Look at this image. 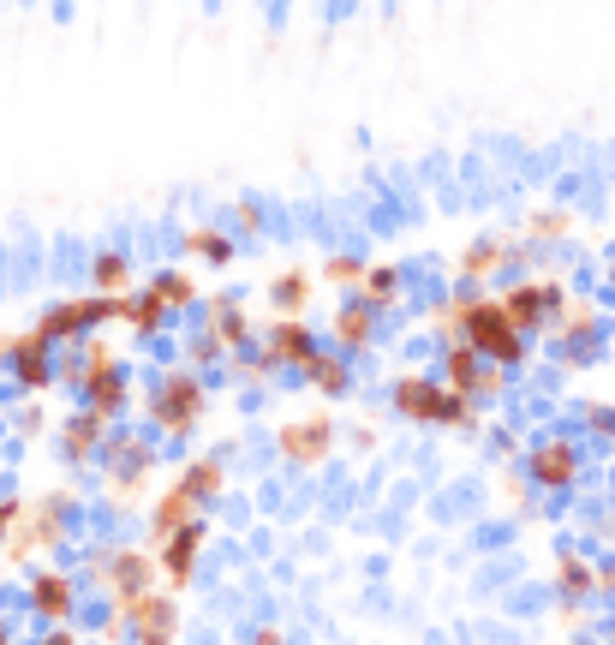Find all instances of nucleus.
Segmentation results:
<instances>
[{"mask_svg":"<svg viewBox=\"0 0 615 645\" xmlns=\"http://www.w3.org/2000/svg\"><path fill=\"white\" fill-rule=\"evenodd\" d=\"M443 322L448 329H460V347H473V353L490 359V364H520L526 359V335L502 317V305L496 299H473V293H460V299L443 311Z\"/></svg>","mask_w":615,"mask_h":645,"instance_id":"1","label":"nucleus"},{"mask_svg":"<svg viewBox=\"0 0 615 645\" xmlns=\"http://www.w3.org/2000/svg\"><path fill=\"white\" fill-rule=\"evenodd\" d=\"M394 413L413 419V424H473V401L466 394H454L448 383H436V377H401L394 383Z\"/></svg>","mask_w":615,"mask_h":645,"instance_id":"2","label":"nucleus"},{"mask_svg":"<svg viewBox=\"0 0 615 645\" xmlns=\"http://www.w3.org/2000/svg\"><path fill=\"white\" fill-rule=\"evenodd\" d=\"M150 419L162 424L168 436H185L192 424L203 419V383L192 371H173V377H162V389L150 394Z\"/></svg>","mask_w":615,"mask_h":645,"instance_id":"3","label":"nucleus"},{"mask_svg":"<svg viewBox=\"0 0 615 645\" xmlns=\"http://www.w3.org/2000/svg\"><path fill=\"white\" fill-rule=\"evenodd\" d=\"M84 401H91L84 413H96V419H114L126 406V377L102 341H91V353H84Z\"/></svg>","mask_w":615,"mask_h":645,"instance_id":"4","label":"nucleus"},{"mask_svg":"<svg viewBox=\"0 0 615 645\" xmlns=\"http://www.w3.org/2000/svg\"><path fill=\"white\" fill-rule=\"evenodd\" d=\"M275 448H282V461L293 466H317V461H329L335 454V424L317 413V419H293L275 431Z\"/></svg>","mask_w":615,"mask_h":645,"instance_id":"5","label":"nucleus"},{"mask_svg":"<svg viewBox=\"0 0 615 645\" xmlns=\"http://www.w3.org/2000/svg\"><path fill=\"white\" fill-rule=\"evenodd\" d=\"M108 317H120V299H66L36 322V335L42 341H72V335H84L91 322H108Z\"/></svg>","mask_w":615,"mask_h":645,"instance_id":"6","label":"nucleus"},{"mask_svg":"<svg viewBox=\"0 0 615 645\" xmlns=\"http://www.w3.org/2000/svg\"><path fill=\"white\" fill-rule=\"evenodd\" d=\"M150 574H156V562L144 550H108L102 556V585L114 592V604H131V598H144L150 592Z\"/></svg>","mask_w":615,"mask_h":645,"instance_id":"7","label":"nucleus"},{"mask_svg":"<svg viewBox=\"0 0 615 645\" xmlns=\"http://www.w3.org/2000/svg\"><path fill=\"white\" fill-rule=\"evenodd\" d=\"M131 627H138V645H173V634H180V610H173L168 592H144L131 598V604L120 610Z\"/></svg>","mask_w":615,"mask_h":645,"instance_id":"8","label":"nucleus"},{"mask_svg":"<svg viewBox=\"0 0 615 645\" xmlns=\"http://www.w3.org/2000/svg\"><path fill=\"white\" fill-rule=\"evenodd\" d=\"M496 305H502V317L526 335V329H538V322H544L555 305H568V299H562V287H532V282H520V287H508Z\"/></svg>","mask_w":615,"mask_h":645,"instance_id":"9","label":"nucleus"},{"mask_svg":"<svg viewBox=\"0 0 615 645\" xmlns=\"http://www.w3.org/2000/svg\"><path fill=\"white\" fill-rule=\"evenodd\" d=\"M526 466H532V478L544 484V490H568V484L580 478V454H574V443H538Z\"/></svg>","mask_w":615,"mask_h":645,"instance_id":"10","label":"nucleus"},{"mask_svg":"<svg viewBox=\"0 0 615 645\" xmlns=\"http://www.w3.org/2000/svg\"><path fill=\"white\" fill-rule=\"evenodd\" d=\"M263 359H269V364H311L317 359L311 329H305V322H275L269 341H263Z\"/></svg>","mask_w":615,"mask_h":645,"instance_id":"11","label":"nucleus"},{"mask_svg":"<svg viewBox=\"0 0 615 645\" xmlns=\"http://www.w3.org/2000/svg\"><path fill=\"white\" fill-rule=\"evenodd\" d=\"M371 335H377V311L364 299H347L341 311H335V347H341V353L371 347Z\"/></svg>","mask_w":615,"mask_h":645,"instance_id":"12","label":"nucleus"},{"mask_svg":"<svg viewBox=\"0 0 615 645\" xmlns=\"http://www.w3.org/2000/svg\"><path fill=\"white\" fill-rule=\"evenodd\" d=\"M192 515H198V496L185 490V484H173V490L162 496V503H156V515H150V532L168 544L173 532H185V526H198Z\"/></svg>","mask_w":615,"mask_h":645,"instance_id":"13","label":"nucleus"},{"mask_svg":"<svg viewBox=\"0 0 615 645\" xmlns=\"http://www.w3.org/2000/svg\"><path fill=\"white\" fill-rule=\"evenodd\" d=\"M198 550H203V526H185V532H173L168 544H162V574L173 585H185L192 580V568H198Z\"/></svg>","mask_w":615,"mask_h":645,"instance_id":"14","label":"nucleus"},{"mask_svg":"<svg viewBox=\"0 0 615 645\" xmlns=\"http://www.w3.org/2000/svg\"><path fill=\"white\" fill-rule=\"evenodd\" d=\"M7 353H12V371H19L24 389H42V383H49V341H42V335H24V341L7 347Z\"/></svg>","mask_w":615,"mask_h":645,"instance_id":"15","label":"nucleus"},{"mask_svg":"<svg viewBox=\"0 0 615 645\" xmlns=\"http://www.w3.org/2000/svg\"><path fill=\"white\" fill-rule=\"evenodd\" d=\"M31 604L49 615V622H66V615H72V580H66V574H36Z\"/></svg>","mask_w":615,"mask_h":645,"instance_id":"16","label":"nucleus"},{"mask_svg":"<svg viewBox=\"0 0 615 645\" xmlns=\"http://www.w3.org/2000/svg\"><path fill=\"white\" fill-rule=\"evenodd\" d=\"M359 299L371 305V311L394 305V299H401V269H394V263H371V269H364V282H359Z\"/></svg>","mask_w":615,"mask_h":645,"instance_id":"17","label":"nucleus"},{"mask_svg":"<svg viewBox=\"0 0 615 645\" xmlns=\"http://www.w3.org/2000/svg\"><path fill=\"white\" fill-rule=\"evenodd\" d=\"M180 484L198 496V503H210V496H222V484H227V466L215 461V454H203V461H192V466H185V473H180Z\"/></svg>","mask_w":615,"mask_h":645,"instance_id":"18","label":"nucleus"},{"mask_svg":"<svg viewBox=\"0 0 615 645\" xmlns=\"http://www.w3.org/2000/svg\"><path fill=\"white\" fill-rule=\"evenodd\" d=\"M120 317H126L138 335H156V329H162V317H168V305L156 299L150 287H144V293H131V299H120Z\"/></svg>","mask_w":615,"mask_h":645,"instance_id":"19","label":"nucleus"},{"mask_svg":"<svg viewBox=\"0 0 615 645\" xmlns=\"http://www.w3.org/2000/svg\"><path fill=\"white\" fill-rule=\"evenodd\" d=\"M102 431H108V419L78 413V419L66 424V454H72V461H91V454L102 448Z\"/></svg>","mask_w":615,"mask_h":645,"instance_id":"20","label":"nucleus"},{"mask_svg":"<svg viewBox=\"0 0 615 645\" xmlns=\"http://www.w3.org/2000/svg\"><path fill=\"white\" fill-rule=\"evenodd\" d=\"M305 377H311L324 394H347V389H353V371H347L341 353H317L311 364H305Z\"/></svg>","mask_w":615,"mask_h":645,"instance_id":"21","label":"nucleus"},{"mask_svg":"<svg viewBox=\"0 0 615 645\" xmlns=\"http://www.w3.org/2000/svg\"><path fill=\"white\" fill-rule=\"evenodd\" d=\"M108 466H114V484H131L138 473H150V448L120 436V443H108Z\"/></svg>","mask_w":615,"mask_h":645,"instance_id":"22","label":"nucleus"},{"mask_svg":"<svg viewBox=\"0 0 615 645\" xmlns=\"http://www.w3.org/2000/svg\"><path fill=\"white\" fill-rule=\"evenodd\" d=\"M478 377H485V371H478V353L454 341V347H448V389L473 401V394H478Z\"/></svg>","mask_w":615,"mask_h":645,"instance_id":"23","label":"nucleus"},{"mask_svg":"<svg viewBox=\"0 0 615 645\" xmlns=\"http://www.w3.org/2000/svg\"><path fill=\"white\" fill-rule=\"evenodd\" d=\"M91 275H96V287H102V299H120V287L131 282V257H126V252H102Z\"/></svg>","mask_w":615,"mask_h":645,"instance_id":"24","label":"nucleus"},{"mask_svg":"<svg viewBox=\"0 0 615 645\" xmlns=\"http://www.w3.org/2000/svg\"><path fill=\"white\" fill-rule=\"evenodd\" d=\"M150 293L168 305V311H180V305H192V299H198V287L185 282L180 269H162V275H156V282H150Z\"/></svg>","mask_w":615,"mask_h":645,"instance_id":"25","label":"nucleus"},{"mask_svg":"<svg viewBox=\"0 0 615 645\" xmlns=\"http://www.w3.org/2000/svg\"><path fill=\"white\" fill-rule=\"evenodd\" d=\"M185 252H198V257H210V263H227L233 257V240H227V233H215V228H192V233H185Z\"/></svg>","mask_w":615,"mask_h":645,"instance_id":"26","label":"nucleus"},{"mask_svg":"<svg viewBox=\"0 0 615 645\" xmlns=\"http://www.w3.org/2000/svg\"><path fill=\"white\" fill-rule=\"evenodd\" d=\"M269 299H275V305H282V311H299V305H305V299H311V282H305V275H299V269H293V275H275V287H269Z\"/></svg>","mask_w":615,"mask_h":645,"instance_id":"27","label":"nucleus"},{"mask_svg":"<svg viewBox=\"0 0 615 645\" xmlns=\"http://www.w3.org/2000/svg\"><path fill=\"white\" fill-rule=\"evenodd\" d=\"M496 263H502V245H496V240H478V245H466L460 269H466V275H490Z\"/></svg>","mask_w":615,"mask_h":645,"instance_id":"28","label":"nucleus"},{"mask_svg":"<svg viewBox=\"0 0 615 645\" xmlns=\"http://www.w3.org/2000/svg\"><path fill=\"white\" fill-rule=\"evenodd\" d=\"M364 269H371V263H359V257H329L324 263V275L335 287H353V282H364Z\"/></svg>","mask_w":615,"mask_h":645,"instance_id":"29","label":"nucleus"},{"mask_svg":"<svg viewBox=\"0 0 615 645\" xmlns=\"http://www.w3.org/2000/svg\"><path fill=\"white\" fill-rule=\"evenodd\" d=\"M592 580H597V574H592V568H585V562H574V556H568V562H562V592H597Z\"/></svg>","mask_w":615,"mask_h":645,"instance_id":"30","label":"nucleus"},{"mask_svg":"<svg viewBox=\"0 0 615 645\" xmlns=\"http://www.w3.org/2000/svg\"><path fill=\"white\" fill-rule=\"evenodd\" d=\"M215 335H222V341H245V317L227 311V305H215Z\"/></svg>","mask_w":615,"mask_h":645,"instance_id":"31","label":"nucleus"},{"mask_svg":"<svg viewBox=\"0 0 615 645\" xmlns=\"http://www.w3.org/2000/svg\"><path fill=\"white\" fill-rule=\"evenodd\" d=\"M19 515H24V503H19V496H7V503H0V544L12 538V526H19Z\"/></svg>","mask_w":615,"mask_h":645,"instance_id":"32","label":"nucleus"},{"mask_svg":"<svg viewBox=\"0 0 615 645\" xmlns=\"http://www.w3.org/2000/svg\"><path fill=\"white\" fill-rule=\"evenodd\" d=\"M562 329H568V335H592V329H597V317L585 311V305H574V311L562 317Z\"/></svg>","mask_w":615,"mask_h":645,"instance_id":"33","label":"nucleus"},{"mask_svg":"<svg viewBox=\"0 0 615 645\" xmlns=\"http://www.w3.org/2000/svg\"><path fill=\"white\" fill-rule=\"evenodd\" d=\"M532 233H568V215H562V210L538 215V222H532Z\"/></svg>","mask_w":615,"mask_h":645,"instance_id":"34","label":"nucleus"},{"mask_svg":"<svg viewBox=\"0 0 615 645\" xmlns=\"http://www.w3.org/2000/svg\"><path fill=\"white\" fill-rule=\"evenodd\" d=\"M585 419H592L597 431H615V413H604V406H592V413H585Z\"/></svg>","mask_w":615,"mask_h":645,"instance_id":"35","label":"nucleus"},{"mask_svg":"<svg viewBox=\"0 0 615 645\" xmlns=\"http://www.w3.org/2000/svg\"><path fill=\"white\" fill-rule=\"evenodd\" d=\"M257 645H282V627H257Z\"/></svg>","mask_w":615,"mask_h":645,"instance_id":"36","label":"nucleus"},{"mask_svg":"<svg viewBox=\"0 0 615 645\" xmlns=\"http://www.w3.org/2000/svg\"><path fill=\"white\" fill-rule=\"evenodd\" d=\"M0 645H7V622H0Z\"/></svg>","mask_w":615,"mask_h":645,"instance_id":"37","label":"nucleus"}]
</instances>
